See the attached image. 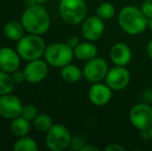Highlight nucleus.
I'll return each mask as SVG.
<instances>
[{
    "label": "nucleus",
    "mask_w": 152,
    "mask_h": 151,
    "mask_svg": "<svg viewBox=\"0 0 152 151\" xmlns=\"http://www.w3.org/2000/svg\"><path fill=\"white\" fill-rule=\"evenodd\" d=\"M49 0H36V2H37V4H45V3H47Z\"/></svg>",
    "instance_id": "obj_35"
},
{
    "label": "nucleus",
    "mask_w": 152,
    "mask_h": 151,
    "mask_svg": "<svg viewBox=\"0 0 152 151\" xmlns=\"http://www.w3.org/2000/svg\"><path fill=\"white\" fill-rule=\"evenodd\" d=\"M149 19L140 7L126 5L118 14V24L123 32L128 35H139L148 29Z\"/></svg>",
    "instance_id": "obj_1"
},
{
    "label": "nucleus",
    "mask_w": 152,
    "mask_h": 151,
    "mask_svg": "<svg viewBox=\"0 0 152 151\" xmlns=\"http://www.w3.org/2000/svg\"><path fill=\"white\" fill-rule=\"evenodd\" d=\"M33 124L38 131L47 133L52 127L53 120L48 114H38L33 120Z\"/></svg>",
    "instance_id": "obj_23"
},
{
    "label": "nucleus",
    "mask_w": 152,
    "mask_h": 151,
    "mask_svg": "<svg viewBox=\"0 0 152 151\" xmlns=\"http://www.w3.org/2000/svg\"><path fill=\"white\" fill-rule=\"evenodd\" d=\"M98 150H99L98 147H96V146H94V145H90V144H88V143H87L82 149V151H98Z\"/></svg>",
    "instance_id": "obj_31"
},
{
    "label": "nucleus",
    "mask_w": 152,
    "mask_h": 151,
    "mask_svg": "<svg viewBox=\"0 0 152 151\" xmlns=\"http://www.w3.org/2000/svg\"><path fill=\"white\" fill-rule=\"evenodd\" d=\"M12 149L15 151H36L38 149V145L34 139L30 137H21L15 142Z\"/></svg>",
    "instance_id": "obj_20"
},
{
    "label": "nucleus",
    "mask_w": 152,
    "mask_h": 151,
    "mask_svg": "<svg viewBox=\"0 0 152 151\" xmlns=\"http://www.w3.org/2000/svg\"><path fill=\"white\" fill-rule=\"evenodd\" d=\"M66 44H67L72 49H75L79 44H80V40H79V38L77 36H70V37L67 38Z\"/></svg>",
    "instance_id": "obj_29"
},
{
    "label": "nucleus",
    "mask_w": 152,
    "mask_h": 151,
    "mask_svg": "<svg viewBox=\"0 0 152 151\" xmlns=\"http://www.w3.org/2000/svg\"><path fill=\"white\" fill-rule=\"evenodd\" d=\"M130 82V73L126 66H118L109 69L104 79V83L113 91H121L128 86Z\"/></svg>",
    "instance_id": "obj_9"
},
{
    "label": "nucleus",
    "mask_w": 152,
    "mask_h": 151,
    "mask_svg": "<svg viewBox=\"0 0 152 151\" xmlns=\"http://www.w3.org/2000/svg\"><path fill=\"white\" fill-rule=\"evenodd\" d=\"M15 88V82L8 73L0 71V96L10 94Z\"/></svg>",
    "instance_id": "obj_21"
},
{
    "label": "nucleus",
    "mask_w": 152,
    "mask_h": 151,
    "mask_svg": "<svg viewBox=\"0 0 152 151\" xmlns=\"http://www.w3.org/2000/svg\"><path fill=\"white\" fill-rule=\"evenodd\" d=\"M25 4H26L27 7H31V6H34L37 4L36 0H25Z\"/></svg>",
    "instance_id": "obj_33"
},
{
    "label": "nucleus",
    "mask_w": 152,
    "mask_h": 151,
    "mask_svg": "<svg viewBox=\"0 0 152 151\" xmlns=\"http://www.w3.org/2000/svg\"><path fill=\"white\" fill-rule=\"evenodd\" d=\"M61 78L66 83H77L83 78V71H81L77 65L69 64L65 65L61 69L60 71Z\"/></svg>",
    "instance_id": "obj_19"
},
{
    "label": "nucleus",
    "mask_w": 152,
    "mask_h": 151,
    "mask_svg": "<svg viewBox=\"0 0 152 151\" xmlns=\"http://www.w3.org/2000/svg\"><path fill=\"white\" fill-rule=\"evenodd\" d=\"M20 55L8 47L0 48V71L12 74L20 67Z\"/></svg>",
    "instance_id": "obj_15"
},
{
    "label": "nucleus",
    "mask_w": 152,
    "mask_h": 151,
    "mask_svg": "<svg viewBox=\"0 0 152 151\" xmlns=\"http://www.w3.org/2000/svg\"><path fill=\"white\" fill-rule=\"evenodd\" d=\"M146 52H147V55H148V57L152 60V38L148 42V44H147Z\"/></svg>",
    "instance_id": "obj_32"
},
{
    "label": "nucleus",
    "mask_w": 152,
    "mask_h": 151,
    "mask_svg": "<svg viewBox=\"0 0 152 151\" xmlns=\"http://www.w3.org/2000/svg\"><path fill=\"white\" fill-rule=\"evenodd\" d=\"M143 99H144L145 103H148V104L152 101V90H151V89L145 91L144 94H143ZM151 103H152V101H151Z\"/></svg>",
    "instance_id": "obj_30"
},
{
    "label": "nucleus",
    "mask_w": 152,
    "mask_h": 151,
    "mask_svg": "<svg viewBox=\"0 0 152 151\" xmlns=\"http://www.w3.org/2000/svg\"><path fill=\"white\" fill-rule=\"evenodd\" d=\"M129 121L138 131L148 129L152 125V107L150 104L139 103L134 105L129 110Z\"/></svg>",
    "instance_id": "obj_7"
},
{
    "label": "nucleus",
    "mask_w": 152,
    "mask_h": 151,
    "mask_svg": "<svg viewBox=\"0 0 152 151\" xmlns=\"http://www.w3.org/2000/svg\"><path fill=\"white\" fill-rule=\"evenodd\" d=\"M109 56L114 65L127 66L132 59V51L128 44L124 42H116L111 47Z\"/></svg>",
    "instance_id": "obj_14"
},
{
    "label": "nucleus",
    "mask_w": 152,
    "mask_h": 151,
    "mask_svg": "<svg viewBox=\"0 0 152 151\" xmlns=\"http://www.w3.org/2000/svg\"><path fill=\"white\" fill-rule=\"evenodd\" d=\"M106 151H124V147L118 143H111L104 148Z\"/></svg>",
    "instance_id": "obj_28"
},
{
    "label": "nucleus",
    "mask_w": 152,
    "mask_h": 151,
    "mask_svg": "<svg viewBox=\"0 0 152 151\" xmlns=\"http://www.w3.org/2000/svg\"><path fill=\"white\" fill-rule=\"evenodd\" d=\"M87 144V140L82 135H75L72 137L69 147L75 151H82L83 147Z\"/></svg>",
    "instance_id": "obj_24"
},
{
    "label": "nucleus",
    "mask_w": 152,
    "mask_h": 151,
    "mask_svg": "<svg viewBox=\"0 0 152 151\" xmlns=\"http://www.w3.org/2000/svg\"><path fill=\"white\" fill-rule=\"evenodd\" d=\"M97 47L93 42H80L76 48L74 49V55L77 59L81 61H88L95 58L97 56Z\"/></svg>",
    "instance_id": "obj_16"
},
{
    "label": "nucleus",
    "mask_w": 152,
    "mask_h": 151,
    "mask_svg": "<svg viewBox=\"0 0 152 151\" xmlns=\"http://www.w3.org/2000/svg\"><path fill=\"white\" fill-rule=\"evenodd\" d=\"M140 8L147 18L152 19V0H145Z\"/></svg>",
    "instance_id": "obj_26"
},
{
    "label": "nucleus",
    "mask_w": 152,
    "mask_h": 151,
    "mask_svg": "<svg viewBox=\"0 0 152 151\" xmlns=\"http://www.w3.org/2000/svg\"><path fill=\"white\" fill-rule=\"evenodd\" d=\"M151 90H152V86H151Z\"/></svg>",
    "instance_id": "obj_38"
},
{
    "label": "nucleus",
    "mask_w": 152,
    "mask_h": 151,
    "mask_svg": "<svg viewBox=\"0 0 152 151\" xmlns=\"http://www.w3.org/2000/svg\"><path fill=\"white\" fill-rule=\"evenodd\" d=\"M72 137L69 129L64 124H53L47 131L46 145L51 151H63L69 147Z\"/></svg>",
    "instance_id": "obj_6"
},
{
    "label": "nucleus",
    "mask_w": 152,
    "mask_h": 151,
    "mask_svg": "<svg viewBox=\"0 0 152 151\" xmlns=\"http://www.w3.org/2000/svg\"><path fill=\"white\" fill-rule=\"evenodd\" d=\"M21 23L28 33L42 35L50 28L51 19L48 10L42 4H36L31 7H27L22 15Z\"/></svg>",
    "instance_id": "obj_2"
},
{
    "label": "nucleus",
    "mask_w": 152,
    "mask_h": 151,
    "mask_svg": "<svg viewBox=\"0 0 152 151\" xmlns=\"http://www.w3.org/2000/svg\"><path fill=\"white\" fill-rule=\"evenodd\" d=\"M44 56L49 65L62 69L72 63L75 55L74 49L70 48L66 42H53L46 48Z\"/></svg>",
    "instance_id": "obj_5"
},
{
    "label": "nucleus",
    "mask_w": 152,
    "mask_h": 151,
    "mask_svg": "<svg viewBox=\"0 0 152 151\" xmlns=\"http://www.w3.org/2000/svg\"><path fill=\"white\" fill-rule=\"evenodd\" d=\"M59 15L67 24L79 25L87 17V4L84 0H60Z\"/></svg>",
    "instance_id": "obj_4"
},
{
    "label": "nucleus",
    "mask_w": 152,
    "mask_h": 151,
    "mask_svg": "<svg viewBox=\"0 0 152 151\" xmlns=\"http://www.w3.org/2000/svg\"><path fill=\"white\" fill-rule=\"evenodd\" d=\"M10 131H12V135L16 136V137H25L30 131V121L20 115V116L16 117L12 120Z\"/></svg>",
    "instance_id": "obj_18"
},
{
    "label": "nucleus",
    "mask_w": 152,
    "mask_h": 151,
    "mask_svg": "<svg viewBox=\"0 0 152 151\" xmlns=\"http://www.w3.org/2000/svg\"><path fill=\"white\" fill-rule=\"evenodd\" d=\"M148 29L152 32V19H149V22H148Z\"/></svg>",
    "instance_id": "obj_36"
},
{
    "label": "nucleus",
    "mask_w": 152,
    "mask_h": 151,
    "mask_svg": "<svg viewBox=\"0 0 152 151\" xmlns=\"http://www.w3.org/2000/svg\"><path fill=\"white\" fill-rule=\"evenodd\" d=\"M147 131H148V136H149V140H152V125L150 127H149L148 129H147Z\"/></svg>",
    "instance_id": "obj_34"
},
{
    "label": "nucleus",
    "mask_w": 152,
    "mask_h": 151,
    "mask_svg": "<svg viewBox=\"0 0 152 151\" xmlns=\"http://www.w3.org/2000/svg\"><path fill=\"white\" fill-rule=\"evenodd\" d=\"M104 21L98 16H91L82 22L81 33L85 39L89 42H96L102 37L104 33Z\"/></svg>",
    "instance_id": "obj_10"
},
{
    "label": "nucleus",
    "mask_w": 152,
    "mask_h": 151,
    "mask_svg": "<svg viewBox=\"0 0 152 151\" xmlns=\"http://www.w3.org/2000/svg\"><path fill=\"white\" fill-rule=\"evenodd\" d=\"M24 74L27 82L33 84L42 82L49 74L48 62L46 60H40V58L28 61V64L25 66Z\"/></svg>",
    "instance_id": "obj_13"
},
{
    "label": "nucleus",
    "mask_w": 152,
    "mask_h": 151,
    "mask_svg": "<svg viewBox=\"0 0 152 151\" xmlns=\"http://www.w3.org/2000/svg\"><path fill=\"white\" fill-rule=\"evenodd\" d=\"M46 42L40 35H24L17 44V52L23 60L32 61L39 59L46 51Z\"/></svg>",
    "instance_id": "obj_3"
},
{
    "label": "nucleus",
    "mask_w": 152,
    "mask_h": 151,
    "mask_svg": "<svg viewBox=\"0 0 152 151\" xmlns=\"http://www.w3.org/2000/svg\"><path fill=\"white\" fill-rule=\"evenodd\" d=\"M37 109L34 107L33 105H25L22 108V112H21V116H23L24 118H26L29 121H33L35 119V117L37 116Z\"/></svg>",
    "instance_id": "obj_25"
},
{
    "label": "nucleus",
    "mask_w": 152,
    "mask_h": 151,
    "mask_svg": "<svg viewBox=\"0 0 152 151\" xmlns=\"http://www.w3.org/2000/svg\"><path fill=\"white\" fill-rule=\"evenodd\" d=\"M10 76H12L15 84H21V83H23L24 81H26V77H25L24 71H19V69H17L14 73H12Z\"/></svg>",
    "instance_id": "obj_27"
},
{
    "label": "nucleus",
    "mask_w": 152,
    "mask_h": 151,
    "mask_svg": "<svg viewBox=\"0 0 152 151\" xmlns=\"http://www.w3.org/2000/svg\"><path fill=\"white\" fill-rule=\"evenodd\" d=\"M4 35L12 42H19L24 36L25 28L22 23L17 22V21H10L4 26Z\"/></svg>",
    "instance_id": "obj_17"
},
{
    "label": "nucleus",
    "mask_w": 152,
    "mask_h": 151,
    "mask_svg": "<svg viewBox=\"0 0 152 151\" xmlns=\"http://www.w3.org/2000/svg\"><path fill=\"white\" fill-rule=\"evenodd\" d=\"M22 108V101L16 95L10 93L0 96V116L3 118L12 120L20 116Z\"/></svg>",
    "instance_id": "obj_11"
},
{
    "label": "nucleus",
    "mask_w": 152,
    "mask_h": 151,
    "mask_svg": "<svg viewBox=\"0 0 152 151\" xmlns=\"http://www.w3.org/2000/svg\"><path fill=\"white\" fill-rule=\"evenodd\" d=\"M109 69L108 61L104 58L96 56L95 58L86 61L82 69L83 78L91 84L102 82L106 79Z\"/></svg>",
    "instance_id": "obj_8"
},
{
    "label": "nucleus",
    "mask_w": 152,
    "mask_h": 151,
    "mask_svg": "<svg viewBox=\"0 0 152 151\" xmlns=\"http://www.w3.org/2000/svg\"><path fill=\"white\" fill-rule=\"evenodd\" d=\"M113 96V90L106 83H93L88 91V97L91 104L96 107L108 105Z\"/></svg>",
    "instance_id": "obj_12"
},
{
    "label": "nucleus",
    "mask_w": 152,
    "mask_h": 151,
    "mask_svg": "<svg viewBox=\"0 0 152 151\" xmlns=\"http://www.w3.org/2000/svg\"><path fill=\"white\" fill-rule=\"evenodd\" d=\"M93 1H100V0H93Z\"/></svg>",
    "instance_id": "obj_37"
},
{
    "label": "nucleus",
    "mask_w": 152,
    "mask_h": 151,
    "mask_svg": "<svg viewBox=\"0 0 152 151\" xmlns=\"http://www.w3.org/2000/svg\"><path fill=\"white\" fill-rule=\"evenodd\" d=\"M115 14H116V8L110 2H102L96 8V16H98L104 21L113 19Z\"/></svg>",
    "instance_id": "obj_22"
}]
</instances>
